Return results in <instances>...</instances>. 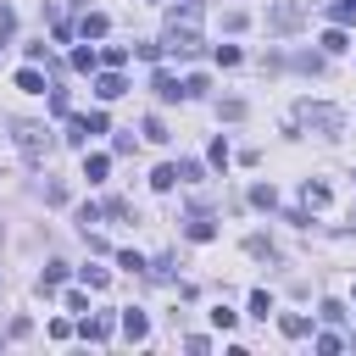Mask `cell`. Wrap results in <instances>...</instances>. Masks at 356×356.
Returning a JSON list of instances; mask_svg holds the SVG:
<instances>
[{"instance_id":"cell-1","label":"cell","mask_w":356,"mask_h":356,"mask_svg":"<svg viewBox=\"0 0 356 356\" xmlns=\"http://www.w3.org/2000/svg\"><path fill=\"white\" fill-rule=\"evenodd\" d=\"M200 0H184L178 11H167V33H161V44L172 50V56H195L200 50Z\"/></svg>"},{"instance_id":"cell-2","label":"cell","mask_w":356,"mask_h":356,"mask_svg":"<svg viewBox=\"0 0 356 356\" xmlns=\"http://www.w3.org/2000/svg\"><path fill=\"white\" fill-rule=\"evenodd\" d=\"M295 122L300 128H317V134H339L345 128V111L339 106H323V100H300L295 106Z\"/></svg>"},{"instance_id":"cell-3","label":"cell","mask_w":356,"mask_h":356,"mask_svg":"<svg viewBox=\"0 0 356 356\" xmlns=\"http://www.w3.org/2000/svg\"><path fill=\"white\" fill-rule=\"evenodd\" d=\"M11 139H17V150H22L33 167L50 156V128H44V122H11Z\"/></svg>"},{"instance_id":"cell-4","label":"cell","mask_w":356,"mask_h":356,"mask_svg":"<svg viewBox=\"0 0 356 356\" xmlns=\"http://www.w3.org/2000/svg\"><path fill=\"white\" fill-rule=\"evenodd\" d=\"M300 17H306L300 0H278V6H267V28H273V33H295Z\"/></svg>"},{"instance_id":"cell-5","label":"cell","mask_w":356,"mask_h":356,"mask_svg":"<svg viewBox=\"0 0 356 356\" xmlns=\"http://www.w3.org/2000/svg\"><path fill=\"white\" fill-rule=\"evenodd\" d=\"M184 234H189L195 245H206V239H217V222H211L206 211H189V217H184Z\"/></svg>"},{"instance_id":"cell-6","label":"cell","mask_w":356,"mask_h":356,"mask_svg":"<svg viewBox=\"0 0 356 356\" xmlns=\"http://www.w3.org/2000/svg\"><path fill=\"white\" fill-rule=\"evenodd\" d=\"M106 172H111V156H106V150H89V156H83V178H89V184H106Z\"/></svg>"},{"instance_id":"cell-7","label":"cell","mask_w":356,"mask_h":356,"mask_svg":"<svg viewBox=\"0 0 356 356\" xmlns=\"http://www.w3.org/2000/svg\"><path fill=\"white\" fill-rule=\"evenodd\" d=\"M106 28H111V17H106V11H83V17H78V33H83V39H100Z\"/></svg>"},{"instance_id":"cell-8","label":"cell","mask_w":356,"mask_h":356,"mask_svg":"<svg viewBox=\"0 0 356 356\" xmlns=\"http://www.w3.org/2000/svg\"><path fill=\"white\" fill-rule=\"evenodd\" d=\"M122 89H128V83H122V72H117V67H111V72H100V78H95V95H100V100H117V95H122Z\"/></svg>"},{"instance_id":"cell-9","label":"cell","mask_w":356,"mask_h":356,"mask_svg":"<svg viewBox=\"0 0 356 356\" xmlns=\"http://www.w3.org/2000/svg\"><path fill=\"white\" fill-rule=\"evenodd\" d=\"M150 89H156V100H184V83H178L172 72H156V78H150Z\"/></svg>"},{"instance_id":"cell-10","label":"cell","mask_w":356,"mask_h":356,"mask_svg":"<svg viewBox=\"0 0 356 356\" xmlns=\"http://www.w3.org/2000/svg\"><path fill=\"white\" fill-rule=\"evenodd\" d=\"M122 334H128V339H145V334H150V317H145L139 306H134V312H122Z\"/></svg>"},{"instance_id":"cell-11","label":"cell","mask_w":356,"mask_h":356,"mask_svg":"<svg viewBox=\"0 0 356 356\" xmlns=\"http://www.w3.org/2000/svg\"><path fill=\"white\" fill-rule=\"evenodd\" d=\"M78 334L100 345V339H111V317H83V323H78Z\"/></svg>"},{"instance_id":"cell-12","label":"cell","mask_w":356,"mask_h":356,"mask_svg":"<svg viewBox=\"0 0 356 356\" xmlns=\"http://www.w3.org/2000/svg\"><path fill=\"white\" fill-rule=\"evenodd\" d=\"M67 145H89V117H72L67 111V134H61Z\"/></svg>"},{"instance_id":"cell-13","label":"cell","mask_w":356,"mask_h":356,"mask_svg":"<svg viewBox=\"0 0 356 356\" xmlns=\"http://www.w3.org/2000/svg\"><path fill=\"white\" fill-rule=\"evenodd\" d=\"M300 200H306V211H323V206H328V184H312V178H306Z\"/></svg>"},{"instance_id":"cell-14","label":"cell","mask_w":356,"mask_h":356,"mask_svg":"<svg viewBox=\"0 0 356 356\" xmlns=\"http://www.w3.org/2000/svg\"><path fill=\"white\" fill-rule=\"evenodd\" d=\"M278 328H284L289 339H306V334H312V323H306L300 312H284V317H278Z\"/></svg>"},{"instance_id":"cell-15","label":"cell","mask_w":356,"mask_h":356,"mask_svg":"<svg viewBox=\"0 0 356 356\" xmlns=\"http://www.w3.org/2000/svg\"><path fill=\"white\" fill-rule=\"evenodd\" d=\"M72 67H78V72H95V67H100V50H95V44H78V50H72Z\"/></svg>"},{"instance_id":"cell-16","label":"cell","mask_w":356,"mask_h":356,"mask_svg":"<svg viewBox=\"0 0 356 356\" xmlns=\"http://www.w3.org/2000/svg\"><path fill=\"white\" fill-rule=\"evenodd\" d=\"M17 89H28V95H44V72H39V67H22V72H17Z\"/></svg>"},{"instance_id":"cell-17","label":"cell","mask_w":356,"mask_h":356,"mask_svg":"<svg viewBox=\"0 0 356 356\" xmlns=\"http://www.w3.org/2000/svg\"><path fill=\"white\" fill-rule=\"evenodd\" d=\"M78 278H83L89 289H106V284H111V273H106V267H78Z\"/></svg>"},{"instance_id":"cell-18","label":"cell","mask_w":356,"mask_h":356,"mask_svg":"<svg viewBox=\"0 0 356 356\" xmlns=\"http://www.w3.org/2000/svg\"><path fill=\"white\" fill-rule=\"evenodd\" d=\"M206 89H211V78H206V72H195V78H184V95H189V100H200Z\"/></svg>"},{"instance_id":"cell-19","label":"cell","mask_w":356,"mask_h":356,"mask_svg":"<svg viewBox=\"0 0 356 356\" xmlns=\"http://www.w3.org/2000/svg\"><path fill=\"white\" fill-rule=\"evenodd\" d=\"M145 139H156V145H167L172 134H167V122H161V117H145Z\"/></svg>"},{"instance_id":"cell-20","label":"cell","mask_w":356,"mask_h":356,"mask_svg":"<svg viewBox=\"0 0 356 356\" xmlns=\"http://www.w3.org/2000/svg\"><path fill=\"white\" fill-rule=\"evenodd\" d=\"M150 184H156V189H172V184H178V167H172V161H167V167H156V172H150Z\"/></svg>"},{"instance_id":"cell-21","label":"cell","mask_w":356,"mask_h":356,"mask_svg":"<svg viewBox=\"0 0 356 356\" xmlns=\"http://www.w3.org/2000/svg\"><path fill=\"white\" fill-rule=\"evenodd\" d=\"M61 278H67V261H50V267H44V278H39V289H56Z\"/></svg>"},{"instance_id":"cell-22","label":"cell","mask_w":356,"mask_h":356,"mask_svg":"<svg viewBox=\"0 0 356 356\" xmlns=\"http://www.w3.org/2000/svg\"><path fill=\"white\" fill-rule=\"evenodd\" d=\"M100 61H106V67H122V61H128V44H106Z\"/></svg>"},{"instance_id":"cell-23","label":"cell","mask_w":356,"mask_h":356,"mask_svg":"<svg viewBox=\"0 0 356 356\" xmlns=\"http://www.w3.org/2000/svg\"><path fill=\"white\" fill-rule=\"evenodd\" d=\"M323 50H328V56H339V50H345V33H339V28H328V33H323Z\"/></svg>"},{"instance_id":"cell-24","label":"cell","mask_w":356,"mask_h":356,"mask_svg":"<svg viewBox=\"0 0 356 356\" xmlns=\"http://www.w3.org/2000/svg\"><path fill=\"white\" fill-rule=\"evenodd\" d=\"M178 184H200V161H178Z\"/></svg>"},{"instance_id":"cell-25","label":"cell","mask_w":356,"mask_h":356,"mask_svg":"<svg viewBox=\"0 0 356 356\" xmlns=\"http://www.w3.org/2000/svg\"><path fill=\"white\" fill-rule=\"evenodd\" d=\"M250 200H256V206H267V211H273V200H278V195H273V184H256V189H250Z\"/></svg>"},{"instance_id":"cell-26","label":"cell","mask_w":356,"mask_h":356,"mask_svg":"<svg viewBox=\"0 0 356 356\" xmlns=\"http://www.w3.org/2000/svg\"><path fill=\"white\" fill-rule=\"evenodd\" d=\"M250 312H256V317H267V312H273V295H267V289H256V295H250Z\"/></svg>"},{"instance_id":"cell-27","label":"cell","mask_w":356,"mask_h":356,"mask_svg":"<svg viewBox=\"0 0 356 356\" xmlns=\"http://www.w3.org/2000/svg\"><path fill=\"white\" fill-rule=\"evenodd\" d=\"M328 17H334V22H350V17H356V0H334V11H328Z\"/></svg>"},{"instance_id":"cell-28","label":"cell","mask_w":356,"mask_h":356,"mask_svg":"<svg viewBox=\"0 0 356 356\" xmlns=\"http://www.w3.org/2000/svg\"><path fill=\"white\" fill-rule=\"evenodd\" d=\"M161 50H167V44H134V56H139V61H161Z\"/></svg>"},{"instance_id":"cell-29","label":"cell","mask_w":356,"mask_h":356,"mask_svg":"<svg viewBox=\"0 0 356 356\" xmlns=\"http://www.w3.org/2000/svg\"><path fill=\"white\" fill-rule=\"evenodd\" d=\"M206 156H211V167H228V145H222V139H211V150H206Z\"/></svg>"},{"instance_id":"cell-30","label":"cell","mask_w":356,"mask_h":356,"mask_svg":"<svg viewBox=\"0 0 356 356\" xmlns=\"http://www.w3.org/2000/svg\"><path fill=\"white\" fill-rule=\"evenodd\" d=\"M245 250H250V256H273V245H267L261 234H250V239H245Z\"/></svg>"},{"instance_id":"cell-31","label":"cell","mask_w":356,"mask_h":356,"mask_svg":"<svg viewBox=\"0 0 356 356\" xmlns=\"http://www.w3.org/2000/svg\"><path fill=\"white\" fill-rule=\"evenodd\" d=\"M117 261H122V267H128V273H145V256H139V250H122V256H117Z\"/></svg>"}]
</instances>
